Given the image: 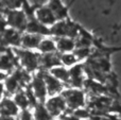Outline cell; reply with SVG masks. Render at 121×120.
<instances>
[{"label":"cell","mask_w":121,"mask_h":120,"mask_svg":"<svg viewBox=\"0 0 121 120\" xmlns=\"http://www.w3.org/2000/svg\"><path fill=\"white\" fill-rule=\"evenodd\" d=\"M32 114L35 120H53V117L45 105V102L36 103L32 107Z\"/></svg>","instance_id":"18"},{"label":"cell","mask_w":121,"mask_h":120,"mask_svg":"<svg viewBox=\"0 0 121 120\" xmlns=\"http://www.w3.org/2000/svg\"><path fill=\"white\" fill-rule=\"evenodd\" d=\"M16 61H17L16 55L10 54V53L6 52H1L0 53V71L2 73H4V72H11L12 73L16 69L15 68Z\"/></svg>","instance_id":"15"},{"label":"cell","mask_w":121,"mask_h":120,"mask_svg":"<svg viewBox=\"0 0 121 120\" xmlns=\"http://www.w3.org/2000/svg\"><path fill=\"white\" fill-rule=\"evenodd\" d=\"M4 93H5V90H4V85H3V83L0 82V100L3 98V94Z\"/></svg>","instance_id":"26"},{"label":"cell","mask_w":121,"mask_h":120,"mask_svg":"<svg viewBox=\"0 0 121 120\" xmlns=\"http://www.w3.org/2000/svg\"><path fill=\"white\" fill-rule=\"evenodd\" d=\"M73 53H74V55L77 56L78 61H81V60L86 59V57L89 55L90 49L89 48H75Z\"/></svg>","instance_id":"22"},{"label":"cell","mask_w":121,"mask_h":120,"mask_svg":"<svg viewBox=\"0 0 121 120\" xmlns=\"http://www.w3.org/2000/svg\"><path fill=\"white\" fill-rule=\"evenodd\" d=\"M20 2H22V0H1V3L8 8V10H15L20 5Z\"/></svg>","instance_id":"23"},{"label":"cell","mask_w":121,"mask_h":120,"mask_svg":"<svg viewBox=\"0 0 121 120\" xmlns=\"http://www.w3.org/2000/svg\"><path fill=\"white\" fill-rule=\"evenodd\" d=\"M26 32H27V33H31V34H36V35H40V36H43V37L51 35L50 28L44 26L43 23H40L39 21L36 20L34 17L32 19L28 20Z\"/></svg>","instance_id":"13"},{"label":"cell","mask_w":121,"mask_h":120,"mask_svg":"<svg viewBox=\"0 0 121 120\" xmlns=\"http://www.w3.org/2000/svg\"><path fill=\"white\" fill-rule=\"evenodd\" d=\"M42 71L45 79V82H46L47 90H48V97L60 95V93L64 90L63 83L57 80L56 78H54L49 71H45V70H42Z\"/></svg>","instance_id":"8"},{"label":"cell","mask_w":121,"mask_h":120,"mask_svg":"<svg viewBox=\"0 0 121 120\" xmlns=\"http://www.w3.org/2000/svg\"><path fill=\"white\" fill-rule=\"evenodd\" d=\"M28 17L23 11L19 10H8L5 14V22L10 26V28H13L18 31H22L27 28L28 25Z\"/></svg>","instance_id":"5"},{"label":"cell","mask_w":121,"mask_h":120,"mask_svg":"<svg viewBox=\"0 0 121 120\" xmlns=\"http://www.w3.org/2000/svg\"><path fill=\"white\" fill-rule=\"evenodd\" d=\"M0 120H15V117L5 116V115H0Z\"/></svg>","instance_id":"27"},{"label":"cell","mask_w":121,"mask_h":120,"mask_svg":"<svg viewBox=\"0 0 121 120\" xmlns=\"http://www.w3.org/2000/svg\"><path fill=\"white\" fill-rule=\"evenodd\" d=\"M60 120H81L80 118H78L73 113H69V114H66V113H65L63 116L60 117Z\"/></svg>","instance_id":"25"},{"label":"cell","mask_w":121,"mask_h":120,"mask_svg":"<svg viewBox=\"0 0 121 120\" xmlns=\"http://www.w3.org/2000/svg\"><path fill=\"white\" fill-rule=\"evenodd\" d=\"M20 110L11 97H3L0 100V115L16 117L19 115Z\"/></svg>","instance_id":"10"},{"label":"cell","mask_w":121,"mask_h":120,"mask_svg":"<svg viewBox=\"0 0 121 120\" xmlns=\"http://www.w3.org/2000/svg\"><path fill=\"white\" fill-rule=\"evenodd\" d=\"M45 105H46L47 110L53 117V119H56L57 117H60L66 113L68 110L67 104L65 102L64 98L62 95H56V96H51L48 97L47 100L45 101Z\"/></svg>","instance_id":"6"},{"label":"cell","mask_w":121,"mask_h":120,"mask_svg":"<svg viewBox=\"0 0 121 120\" xmlns=\"http://www.w3.org/2000/svg\"><path fill=\"white\" fill-rule=\"evenodd\" d=\"M34 18L38 20L40 23H43L46 27H52L57 21V18L53 11L49 8V5H44L38 8L34 12Z\"/></svg>","instance_id":"7"},{"label":"cell","mask_w":121,"mask_h":120,"mask_svg":"<svg viewBox=\"0 0 121 120\" xmlns=\"http://www.w3.org/2000/svg\"><path fill=\"white\" fill-rule=\"evenodd\" d=\"M37 50L40 52V54H47V53H54L57 52L55 39L49 37H44L38 46Z\"/></svg>","instance_id":"20"},{"label":"cell","mask_w":121,"mask_h":120,"mask_svg":"<svg viewBox=\"0 0 121 120\" xmlns=\"http://www.w3.org/2000/svg\"><path fill=\"white\" fill-rule=\"evenodd\" d=\"M18 120H35L32 114V111L26 110V111H20L18 115Z\"/></svg>","instance_id":"24"},{"label":"cell","mask_w":121,"mask_h":120,"mask_svg":"<svg viewBox=\"0 0 121 120\" xmlns=\"http://www.w3.org/2000/svg\"><path fill=\"white\" fill-rule=\"evenodd\" d=\"M60 64H62V66H64V67H70L71 68L79 63L77 56L74 55L73 52L60 54Z\"/></svg>","instance_id":"21"},{"label":"cell","mask_w":121,"mask_h":120,"mask_svg":"<svg viewBox=\"0 0 121 120\" xmlns=\"http://www.w3.org/2000/svg\"><path fill=\"white\" fill-rule=\"evenodd\" d=\"M13 100L15 101L16 105L18 106V108L20 111H26V110H30V107H32V103L30 97L28 95L27 90L25 89H21L18 93H16L13 96Z\"/></svg>","instance_id":"17"},{"label":"cell","mask_w":121,"mask_h":120,"mask_svg":"<svg viewBox=\"0 0 121 120\" xmlns=\"http://www.w3.org/2000/svg\"><path fill=\"white\" fill-rule=\"evenodd\" d=\"M53 120H60V119H53Z\"/></svg>","instance_id":"28"},{"label":"cell","mask_w":121,"mask_h":120,"mask_svg":"<svg viewBox=\"0 0 121 120\" xmlns=\"http://www.w3.org/2000/svg\"><path fill=\"white\" fill-rule=\"evenodd\" d=\"M70 73V80H69V86L73 88H81L84 84V69L81 64H77L69 69Z\"/></svg>","instance_id":"11"},{"label":"cell","mask_w":121,"mask_h":120,"mask_svg":"<svg viewBox=\"0 0 121 120\" xmlns=\"http://www.w3.org/2000/svg\"><path fill=\"white\" fill-rule=\"evenodd\" d=\"M60 95L64 98L68 110L72 112L83 107L85 104V95L81 88H73V87L64 88Z\"/></svg>","instance_id":"2"},{"label":"cell","mask_w":121,"mask_h":120,"mask_svg":"<svg viewBox=\"0 0 121 120\" xmlns=\"http://www.w3.org/2000/svg\"><path fill=\"white\" fill-rule=\"evenodd\" d=\"M21 36L22 34H20V31L15 30L13 28H8L2 32L1 39L5 45L13 47H20L21 43Z\"/></svg>","instance_id":"12"},{"label":"cell","mask_w":121,"mask_h":120,"mask_svg":"<svg viewBox=\"0 0 121 120\" xmlns=\"http://www.w3.org/2000/svg\"><path fill=\"white\" fill-rule=\"evenodd\" d=\"M50 31L51 35L54 37H70L75 39L79 35V29H77L74 23L67 19L57 20L50 28Z\"/></svg>","instance_id":"3"},{"label":"cell","mask_w":121,"mask_h":120,"mask_svg":"<svg viewBox=\"0 0 121 120\" xmlns=\"http://www.w3.org/2000/svg\"><path fill=\"white\" fill-rule=\"evenodd\" d=\"M55 44H56V50L60 54L63 53L73 52L77 48L75 40L70 37H55Z\"/></svg>","instance_id":"16"},{"label":"cell","mask_w":121,"mask_h":120,"mask_svg":"<svg viewBox=\"0 0 121 120\" xmlns=\"http://www.w3.org/2000/svg\"><path fill=\"white\" fill-rule=\"evenodd\" d=\"M14 53L17 57L19 65L23 70L28 72H33L35 70H39V53L33 52L32 50L26 49H15Z\"/></svg>","instance_id":"1"},{"label":"cell","mask_w":121,"mask_h":120,"mask_svg":"<svg viewBox=\"0 0 121 120\" xmlns=\"http://www.w3.org/2000/svg\"><path fill=\"white\" fill-rule=\"evenodd\" d=\"M60 53H47V54H40L39 56V70H45L49 71L52 68L60 66Z\"/></svg>","instance_id":"9"},{"label":"cell","mask_w":121,"mask_h":120,"mask_svg":"<svg viewBox=\"0 0 121 120\" xmlns=\"http://www.w3.org/2000/svg\"><path fill=\"white\" fill-rule=\"evenodd\" d=\"M43 38L44 37L40 35H36V34H31V33H27V32H26V33L22 34V36H21L20 47L22 49H26V50H34V49H37Z\"/></svg>","instance_id":"14"},{"label":"cell","mask_w":121,"mask_h":120,"mask_svg":"<svg viewBox=\"0 0 121 120\" xmlns=\"http://www.w3.org/2000/svg\"><path fill=\"white\" fill-rule=\"evenodd\" d=\"M51 74L54 78H56L59 81L63 83V84H69V80H70V73H69V69H67L64 66H56V67L52 68L51 70H49Z\"/></svg>","instance_id":"19"},{"label":"cell","mask_w":121,"mask_h":120,"mask_svg":"<svg viewBox=\"0 0 121 120\" xmlns=\"http://www.w3.org/2000/svg\"><path fill=\"white\" fill-rule=\"evenodd\" d=\"M31 91L33 93L34 97L36 98L38 102H45L48 98V90H47L46 82H45L43 71L38 70V72L35 76L32 77L31 82L28 85Z\"/></svg>","instance_id":"4"}]
</instances>
